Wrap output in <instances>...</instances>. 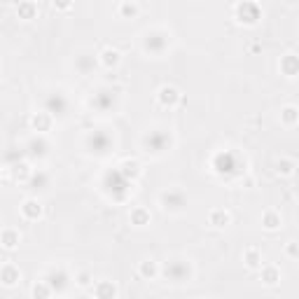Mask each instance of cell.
I'll return each instance as SVG.
<instances>
[{"label":"cell","mask_w":299,"mask_h":299,"mask_svg":"<svg viewBox=\"0 0 299 299\" xmlns=\"http://www.w3.org/2000/svg\"><path fill=\"white\" fill-rule=\"evenodd\" d=\"M164 276H166L171 283H185V281H190L192 266L187 264L185 259H171V262L164 266Z\"/></svg>","instance_id":"1"},{"label":"cell","mask_w":299,"mask_h":299,"mask_svg":"<svg viewBox=\"0 0 299 299\" xmlns=\"http://www.w3.org/2000/svg\"><path fill=\"white\" fill-rule=\"evenodd\" d=\"M145 148H148V152H154V154H159V152H164V150L171 148V136L164 131H152L145 136Z\"/></svg>","instance_id":"2"},{"label":"cell","mask_w":299,"mask_h":299,"mask_svg":"<svg viewBox=\"0 0 299 299\" xmlns=\"http://www.w3.org/2000/svg\"><path fill=\"white\" fill-rule=\"evenodd\" d=\"M161 206L166 208V210L178 213V210H183V208L187 206V197H185L180 190H168L161 194Z\"/></svg>","instance_id":"3"},{"label":"cell","mask_w":299,"mask_h":299,"mask_svg":"<svg viewBox=\"0 0 299 299\" xmlns=\"http://www.w3.org/2000/svg\"><path fill=\"white\" fill-rule=\"evenodd\" d=\"M45 108H47V115H66V110H68V100L66 96L61 92H54L47 96V100H45Z\"/></svg>","instance_id":"4"},{"label":"cell","mask_w":299,"mask_h":299,"mask_svg":"<svg viewBox=\"0 0 299 299\" xmlns=\"http://www.w3.org/2000/svg\"><path fill=\"white\" fill-rule=\"evenodd\" d=\"M45 283L50 285L51 292H61V290H66V285H68V274L63 269H51L50 274L45 276Z\"/></svg>","instance_id":"5"},{"label":"cell","mask_w":299,"mask_h":299,"mask_svg":"<svg viewBox=\"0 0 299 299\" xmlns=\"http://www.w3.org/2000/svg\"><path fill=\"white\" fill-rule=\"evenodd\" d=\"M89 148H92L94 152L103 154V152H108V148H110V138L105 133H92V136H89Z\"/></svg>","instance_id":"6"},{"label":"cell","mask_w":299,"mask_h":299,"mask_svg":"<svg viewBox=\"0 0 299 299\" xmlns=\"http://www.w3.org/2000/svg\"><path fill=\"white\" fill-rule=\"evenodd\" d=\"M166 35H161V33H152V35H150L148 33V38H145V50H152V51H157V54H159V51H161V50H164V47H166Z\"/></svg>","instance_id":"7"},{"label":"cell","mask_w":299,"mask_h":299,"mask_svg":"<svg viewBox=\"0 0 299 299\" xmlns=\"http://www.w3.org/2000/svg\"><path fill=\"white\" fill-rule=\"evenodd\" d=\"M180 99V94L175 87H161V92H159V103L161 105H175V100Z\"/></svg>","instance_id":"8"},{"label":"cell","mask_w":299,"mask_h":299,"mask_svg":"<svg viewBox=\"0 0 299 299\" xmlns=\"http://www.w3.org/2000/svg\"><path fill=\"white\" fill-rule=\"evenodd\" d=\"M19 269L17 266H12V264H5L2 269H0V281L5 283V285H14V283L19 281Z\"/></svg>","instance_id":"9"},{"label":"cell","mask_w":299,"mask_h":299,"mask_svg":"<svg viewBox=\"0 0 299 299\" xmlns=\"http://www.w3.org/2000/svg\"><path fill=\"white\" fill-rule=\"evenodd\" d=\"M75 66H77V70L82 75H87L94 66H96V56H92V54H80L77 61H75Z\"/></svg>","instance_id":"10"},{"label":"cell","mask_w":299,"mask_h":299,"mask_svg":"<svg viewBox=\"0 0 299 299\" xmlns=\"http://www.w3.org/2000/svg\"><path fill=\"white\" fill-rule=\"evenodd\" d=\"M96 297L99 299H115L117 297V288L108 281L99 283V285H96Z\"/></svg>","instance_id":"11"},{"label":"cell","mask_w":299,"mask_h":299,"mask_svg":"<svg viewBox=\"0 0 299 299\" xmlns=\"http://www.w3.org/2000/svg\"><path fill=\"white\" fill-rule=\"evenodd\" d=\"M28 154L31 157H45L47 154V143L42 141V138H33V141L28 143Z\"/></svg>","instance_id":"12"},{"label":"cell","mask_w":299,"mask_h":299,"mask_svg":"<svg viewBox=\"0 0 299 299\" xmlns=\"http://www.w3.org/2000/svg\"><path fill=\"white\" fill-rule=\"evenodd\" d=\"M21 213H24L28 220H35V217H40V213H42V208H40V203L38 201H33V199H28L21 206Z\"/></svg>","instance_id":"13"},{"label":"cell","mask_w":299,"mask_h":299,"mask_svg":"<svg viewBox=\"0 0 299 299\" xmlns=\"http://www.w3.org/2000/svg\"><path fill=\"white\" fill-rule=\"evenodd\" d=\"M0 243H2L5 248H17L19 246V232H14V229H5V232L0 234Z\"/></svg>","instance_id":"14"},{"label":"cell","mask_w":299,"mask_h":299,"mask_svg":"<svg viewBox=\"0 0 299 299\" xmlns=\"http://www.w3.org/2000/svg\"><path fill=\"white\" fill-rule=\"evenodd\" d=\"M31 124H33V129H38V131H47L51 124V119L47 112H38V115H33V119H31Z\"/></svg>","instance_id":"15"},{"label":"cell","mask_w":299,"mask_h":299,"mask_svg":"<svg viewBox=\"0 0 299 299\" xmlns=\"http://www.w3.org/2000/svg\"><path fill=\"white\" fill-rule=\"evenodd\" d=\"M210 224L213 227H227L229 224V213L227 210H213L210 213Z\"/></svg>","instance_id":"16"},{"label":"cell","mask_w":299,"mask_h":299,"mask_svg":"<svg viewBox=\"0 0 299 299\" xmlns=\"http://www.w3.org/2000/svg\"><path fill=\"white\" fill-rule=\"evenodd\" d=\"M278 278H281V274H278V269H276V266H266V269H262V281H264L266 285L278 283Z\"/></svg>","instance_id":"17"},{"label":"cell","mask_w":299,"mask_h":299,"mask_svg":"<svg viewBox=\"0 0 299 299\" xmlns=\"http://www.w3.org/2000/svg\"><path fill=\"white\" fill-rule=\"evenodd\" d=\"M100 61H103V66H117L119 63V51L117 50H105L100 54Z\"/></svg>","instance_id":"18"},{"label":"cell","mask_w":299,"mask_h":299,"mask_svg":"<svg viewBox=\"0 0 299 299\" xmlns=\"http://www.w3.org/2000/svg\"><path fill=\"white\" fill-rule=\"evenodd\" d=\"M50 183V178H47V173H42V171H38V173H31V185H38L35 190H45V185Z\"/></svg>","instance_id":"19"},{"label":"cell","mask_w":299,"mask_h":299,"mask_svg":"<svg viewBox=\"0 0 299 299\" xmlns=\"http://www.w3.org/2000/svg\"><path fill=\"white\" fill-rule=\"evenodd\" d=\"M50 292H51L50 285L42 281V283H38V285L33 288V297H35V299H47V297H50Z\"/></svg>","instance_id":"20"},{"label":"cell","mask_w":299,"mask_h":299,"mask_svg":"<svg viewBox=\"0 0 299 299\" xmlns=\"http://www.w3.org/2000/svg\"><path fill=\"white\" fill-rule=\"evenodd\" d=\"M262 224H264L266 229H276V227L281 224V215H276V213H266L264 220H262Z\"/></svg>","instance_id":"21"},{"label":"cell","mask_w":299,"mask_h":299,"mask_svg":"<svg viewBox=\"0 0 299 299\" xmlns=\"http://www.w3.org/2000/svg\"><path fill=\"white\" fill-rule=\"evenodd\" d=\"M259 262H262V257H259V252H257L255 248H250L248 252H246V264L255 269V266H259Z\"/></svg>","instance_id":"22"},{"label":"cell","mask_w":299,"mask_h":299,"mask_svg":"<svg viewBox=\"0 0 299 299\" xmlns=\"http://www.w3.org/2000/svg\"><path fill=\"white\" fill-rule=\"evenodd\" d=\"M131 220L136 224H148L150 222V215H148V210L138 208V210H133V213H131Z\"/></svg>","instance_id":"23"},{"label":"cell","mask_w":299,"mask_h":299,"mask_svg":"<svg viewBox=\"0 0 299 299\" xmlns=\"http://www.w3.org/2000/svg\"><path fill=\"white\" fill-rule=\"evenodd\" d=\"M141 274L145 276V278H148V276L152 278V276L157 274V266H154V262H143V264H141Z\"/></svg>","instance_id":"24"},{"label":"cell","mask_w":299,"mask_h":299,"mask_svg":"<svg viewBox=\"0 0 299 299\" xmlns=\"http://www.w3.org/2000/svg\"><path fill=\"white\" fill-rule=\"evenodd\" d=\"M283 119H285L288 124H295V119H297V110H295V108H285V110H283Z\"/></svg>","instance_id":"25"},{"label":"cell","mask_w":299,"mask_h":299,"mask_svg":"<svg viewBox=\"0 0 299 299\" xmlns=\"http://www.w3.org/2000/svg\"><path fill=\"white\" fill-rule=\"evenodd\" d=\"M295 70H297V68H295V56H290L288 61H285V73L292 77V75H295Z\"/></svg>","instance_id":"26"},{"label":"cell","mask_w":299,"mask_h":299,"mask_svg":"<svg viewBox=\"0 0 299 299\" xmlns=\"http://www.w3.org/2000/svg\"><path fill=\"white\" fill-rule=\"evenodd\" d=\"M292 168H295V161H285V164H278V171H281V173H292Z\"/></svg>","instance_id":"27"},{"label":"cell","mask_w":299,"mask_h":299,"mask_svg":"<svg viewBox=\"0 0 299 299\" xmlns=\"http://www.w3.org/2000/svg\"><path fill=\"white\" fill-rule=\"evenodd\" d=\"M33 5H21V7H19V12H24V19H31L33 17Z\"/></svg>","instance_id":"28"},{"label":"cell","mask_w":299,"mask_h":299,"mask_svg":"<svg viewBox=\"0 0 299 299\" xmlns=\"http://www.w3.org/2000/svg\"><path fill=\"white\" fill-rule=\"evenodd\" d=\"M77 283H80V285H89V283H92V276H89V274H80Z\"/></svg>","instance_id":"29"}]
</instances>
